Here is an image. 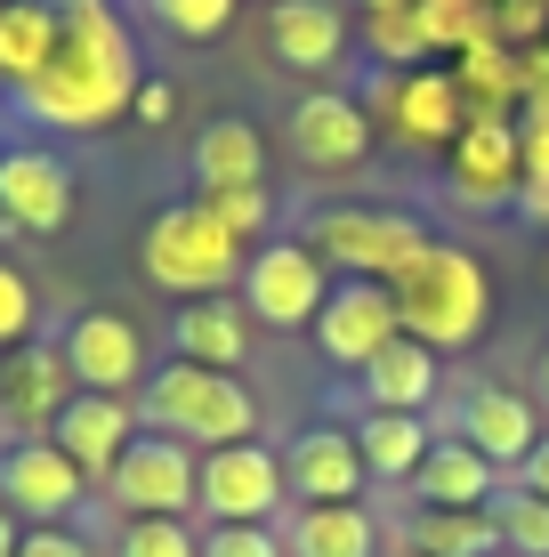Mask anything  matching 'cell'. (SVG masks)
Returning <instances> with one entry per match:
<instances>
[{
	"mask_svg": "<svg viewBox=\"0 0 549 557\" xmlns=\"http://www.w3.org/2000/svg\"><path fill=\"white\" fill-rule=\"evenodd\" d=\"M138 41L113 16V0H57V49L41 65V82L16 98L33 129H65V138H89V129L122 122L129 98H138Z\"/></svg>",
	"mask_w": 549,
	"mask_h": 557,
	"instance_id": "obj_1",
	"label": "cell"
},
{
	"mask_svg": "<svg viewBox=\"0 0 549 557\" xmlns=\"http://www.w3.org/2000/svg\"><path fill=\"white\" fill-rule=\"evenodd\" d=\"M129 405H138V429L178 436L186 453H226L259 436V396L242 388V372H202V363H178V356H162Z\"/></svg>",
	"mask_w": 549,
	"mask_h": 557,
	"instance_id": "obj_2",
	"label": "cell"
},
{
	"mask_svg": "<svg viewBox=\"0 0 549 557\" xmlns=\"http://www.w3.org/2000/svg\"><path fill=\"white\" fill-rule=\"evenodd\" d=\"M388 292H396V323H404V339H421V348H437V356L477 348L485 323H494V283H485L477 251L437 243V235H428V251L412 259Z\"/></svg>",
	"mask_w": 549,
	"mask_h": 557,
	"instance_id": "obj_3",
	"label": "cell"
},
{
	"mask_svg": "<svg viewBox=\"0 0 549 557\" xmlns=\"http://www.w3.org/2000/svg\"><path fill=\"white\" fill-rule=\"evenodd\" d=\"M251 243H235L202 202H162L138 235V275L170 299H219L226 283H242Z\"/></svg>",
	"mask_w": 549,
	"mask_h": 557,
	"instance_id": "obj_4",
	"label": "cell"
},
{
	"mask_svg": "<svg viewBox=\"0 0 549 557\" xmlns=\"http://www.w3.org/2000/svg\"><path fill=\"white\" fill-rule=\"evenodd\" d=\"M308 251L332 267V275L355 283H396L412 259L428 251V226L396 202H332L308 219Z\"/></svg>",
	"mask_w": 549,
	"mask_h": 557,
	"instance_id": "obj_5",
	"label": "cell"
},
{
	"mask_svg": "<svg viewBox=\"0 0 549 557\" xmlns=\"http://www.w3.org/2000/svg\"><path fill=\"white\" fill-rule=\"evenodd\" d=\"M332 299V267L308 251V235H267L242 259V315L267 332H308L315 307Z\"/></svg>",
	"mask_w": 549,
	"mask_h": 557,
	"instance_id": "obj_6",
	"label": "cell"
},
{
	"mask_svg": "<svg viewBox=\"0 0 549 557\" xmlns=\"http://www.w3.org/2000/svg\"><path fill=\"white\" fill-rule=\"evenodd\" d=\"M89 493L98 485L49 436H0V509H16V525H73Z\"/></svg>",
	"mask_w": 549,
	"mask_h": 557,
	"instance_id": "obj_7",
	"label": "cell"
},
{
	"mask_svg": "<svg viewBox=\"0 0 549 557\" xmlns=\"http://www.w3.org/2000/svg\"><path fill=\"white\" fill-rule=\"evenodd\" d=\"M195 476H202V453H186L178 436L138 429V436H129V453L113 460V476H105L98 493H105L122 517H186V509H195Z\"/></svg>",
	"mask_w": 549,
	"mask_h": 557,
	"instance_id": "obj_8",
	"label": "cell"
},
{
	"mask_svg": "<svg viewBox=\"0 0 549 557\" xmlns=\"http://www.w3.org/2000/svg\"><path fill=\"white\" fill-rule=\"evenodd\" d=\"M291 502L283 493V453L251 445H226V453H202V476H195V509L211 525H275V509Z\"/></svg>",
	"mask_w": 549,
	"mask_h": 557,
	"instance_id": "obj_9",
	"label": "cell"
},
{
	"mask_svg": "<svg viewBox=\"0 0 549 557\" xmlns=\"http://www.w3.org/2000/svg\"><path fill=\"white\" fill-rule=\"evenodd\" d=\"M73 202H82V186H73V162L57 146H41V138L0 146V219L16 235H65Z\"/></svg>",
	"mask_w": 549,
	"mask_h": 557,
	"instance_id": "obj_10",
	"label": "cell"
},
{
	"mask_svg": "<svg viewBox=\"0 0 549 557\" xmlns=\"http://www.w3.org/2000/svg\"><path fill=\"white\" fill-rule=\"evenodd\" d=\"M57 348L73 363V388H89V396H138L146 372H154L146 332L129 315H113V307H82V315L57 332Z\"/></svg>",
	"mask_w": 549,
	"mask_h": 557,
	"instance_id": "obj_11",
	"label": "cell"
},
{
	"mask_svg": "<svg viewBox=\"0 0 549 557\" xmlns=\"http://www.w3.org/2000/svg\"><path fill=\"white\" fill-rule=\"evenodd\" d=\"M315 348H324V363H339V372H364L372 356L388 348V339H404V323H396V292L388 283H355L339 275L332 299L315 307Z\"/></svg>",
	"mask_w": 549,
	"mask_h": 557,
	"instance_id": "obj_12",
	"label": "cell"
},
{
	"mask_svg": "<svg viewBox=\"0 0 549 557\" xmlns=\"http://www.w3.org/2000/svg\"><path fill=\"white\" fill-rule=\"evenodd\" d=\"M283 129H291L299 170H315V178H355V170L372 162V113L355 106L348 89H308Z\"/></svg>",
	"mask_w": 549,
	"mask_h": 557,
	"instance_id": "obj_13",
	"label": "cell"
},
{
	"mask_svg": "<svg viewBox=\"0 0 549 557\" xmlns=\"http://www.w3.org/2000/svg\"><path fill=\"white\" fill-rule=\"evenodd\" d=\"M73 396L82 388H73V363L57 339H25L0 356V436H49Z\"/></svg>",
	"mask_w": 549,
	"mask_h": 557,
	"instance_id": "obj_14",
	"label": "cell"
},
{
	"mask_svg": "<svg viewBox=\"0 0 549 557\" xmlns=\"http://www.w3.org/2000/svg\"><path fill=\"white\" fill-rule=\"evenodd\" d=\"M445 153H452L445 178H452V195H461V202H477V210L517 202V186H525V146H517V129H509L494 106L469 113L461 138H452Z\"/></svg>",
	"mask_w": 549,
	"mask_h": 557,
	"instance_id": "obj_15",
	"label": "cell"
},
{
	"mask_svg": "<svg viewBox=\"0 0 549 557\" xmlns=\"http://www.w3.org/2000/svg\"><path fill=\"white\" fill-rule=\"evenodd\" d=\"M283 493H291L299 509L364 502V453H355V429H299L291 453H283Z\"/></svg>",
	"mask_w": 549,
	"mask_h": 557,
	"instance_id": "obj_16",
	"label": "cell"
},
{
	"mask_svg": "<svg viewBox=\"0 0 549 557\" xmlns=\"http://www.w3.org/2000/svg\"><path fill=\"white\" fill-rule=\"evenodd\" d=\"M129 436H138V405L129 396H73L65 412H57V429H49V445L73 460V469L89 476V485H105L113 476V460L129 453Z\"/></svg>",
	"mask_w": 549,
	"mask_h": 557,
	"instance_id": "obj_17",
	"label": "cell"
},
{
	"mask_svg": "<svg viewBox=\"0 0 549 557\" xmlns=\"http://www.w3.org/2000/svg\"><path fill=\"white\" fill-rule=\"evenodd\" d=\"M461 122H469V98H461V82L437 65H404L388 82V129L404 146H452L461 138Z\"/></svg>",
	"mask_w": 549,
	"mask_h": 557,
	"instance_id": "obj_18",
	"label": "cell"
},
{
	"mask_svg": "<svg viewBox=\"0 0 549 557\" xmlns=\"http://www.w3.org/2000/svg\"><path fill=\"white\" fill-rule=\"evenodd\" d=\"M170 356L178 363H202V372H242L251 356V315L242 299H178L170 307Z\"/></svg>",
	"mask_w": 549,
	"mask_h": 557,
	"instance_id": "obj_19",
	"label": "cell"
},
{
	"mask_svg": "<svg viewBox=\"0 0 549 557\" xmlns=\"http://www.w3.org/2000/svg\"><path fill=\"white\" fill-rule=\"evenodd\" d=\"M267 57L283 73H332L348 57V16L339 0H275L267 9Z\"/></svg>",
	"mask_w": 549,
	"mask_h": 557,
	"instance_id": "obj_20",
	"label": "cell"
},
{
	"mask_svg": "<svg viewBox=\"0 0 549 557\" xmlns=\"http://www.w3.org/2000/svg\"><path fill=\"white\" fill-rule=\"evenodd\" d=\"M404 493H412V509H494L501 469L469 445V436H437V445H428V460L412 469Z\"/></svg>",
	"mask_w": 549,
	"mask_h": 557,
	"instance_id": "obj_21",
	"label": "cell"
},
{
	"mask_svg": "<svg viewBox=\"0 0 549 557\" xmlns=\"http://www.w3.org/2000/svg\"><path fill=\"white\" fill-rule=\"evenodd\" d=\"M452 436H469L501 476H517V460L541 445V405H534V396H517V388H477L461 405V429H452Z\"/></svg>",
	"mask_w": 549,
	"mask_h": 557,
	"instance_id": "obj_22",
	"label": "cell"
},
{
	"mask_svg": "<svg viewBox=\"0 0 549 557\" xmlns=\"http://www.w3.org/2000/svg\"><path fill=\"white\" fill-rule=\"evenodd\" d=\"M186 170H195V195H235V186H267V138H259V122H242V113H219V122L195 138Z\"/></svg>",
	"mask_w": 549,
	"mask_h": 557,
	"instance_id": "obj_23",
	"label": "cell"
},
{
	"mask_svg": "<svg viewBox=\"0 0 549 557\" xmlns=\"http://www.w3.org/2000/svg\"><path fill=\"white\" fill-rule=\"evenodd\" d=\"M437 380H445L437 348H421V339H388V348L355 372V388H364V412H428V405H437Z\"/></svg>",
	"mask_w": 549,
	"mask_h": 557,
	"instance_id": "obj_24",
	"label": "cell"
},
{
	"mask_svg": "<svg viewBox=\"0 0 549 557\" xmlns=\"http://www.w3.org/2000/svg\"><path fill=\"white\" fill-rule=\"evenodd\" d=\"M57 49V0H0V98H25Z\"/></svg>",
	"mask_w": 549,
	"mask_h": 557,
	"instance_id": "obj_25",
	"label": "cell"
},
{
	"mask_svg": "<svg viewBox=\"0 0 549 557\" xmlns=\"http://www.w3.org/2000/svg\"><path fill=\"white\" fill-rule=\"evenodd\" d=\"M428 420L421 412H364L355 420V453H364V476L372 485H412V469L428 460Z\"/></svg>",
	"mask_w": 549,
	"mask_h": 557,
	"instance_id": "obj_26",
	"label": "cell"
},
{
	"mask_svg": "<svg viewBox=\"0 0 549 557\" xmlns=\"http://www.w3.org/2000/svg\"><path fill=\"white\" fill-rule=\"evenodd\" d=\"M291 557H380V525H372L364 502H339V509H299L291 533H283Z\"/></svg>",
	"mask_w": 549,
	"mask_h": 557,
	"instance_id": "obj_27",
	"label": "cell"
},
{
	"mask_svg": "<svg viewBox=\"0 0 549 557\" xmlns=\"http://www.w3.org/2000/svg\"><path fill=\"white\" fill-rule=\"evenodd\" d=\"M404 549H421V557H494V517L485 509H412V533H404Z\"/></svg>",
	"mask_w": 549,
	"mask_h": 557,
	"instance_id": "obj_28",
	"label": "cell"
},
{
	"mask_svg": "<svg viewBox=\"0 0 549 557\" xmlns=\"http://www.w3.org/2000/svg\"><path fill=\"white\" fill-rule=\"evenodd\" d=\"M485 517H494V542L509 557H549V502H534L525 485H501Z\"/></svg>",
	"mask_w": 549,
	"mask_h": 557,
	"instance_id": "obj_29",
	"label": "cell"
},
{
	"mask_svg": "<svg viewBox=\"0 0 549 557\" xmlns=\"http://www.w3.org/2000/svg\"><path fill=\"white\" fill-rule=\"evenodd\" d=\"M146 16L170 33V41H186V49H211L226 25H235V9L242 0H138Z\"/></svg>",
	"mask_w": 549,
	"mask_h": 557,
	"instance_id": "obj_30",
	"label": "cell"
},
{
	"mask_svg": "<svg viewBox=\"0 0 549 557\" xmlns=\"http://www.w3.org/2000/svg\"><path fill=\"white\" fill-rule=\"evenodd\" d=\"M113 557H202V533L186 517H122Z\"/></svg>",
	"mask_w": 549,
	"mask_h": 557,
	"instance_id": "obj_31",
	"label": "cell"
},
{
	"mask_svg": "<svg viewBox=\"0 0 549 557\" xmlns=\"http://www.w3.org/2000/svg\"><path fill=\"white\" fill-rule=\"evenodd\" d=\"M33 332H41V292H33V275L16 259H0V356L25 348Z\"/></svg>",
	"mask_w": 549,
	"mask_h": 557,
	"instance_id": "obj_32",
	"label": "cell"
},
{
	"mask_svg": "<svg viewBox=\"0 0 549 557\" xmlns=\"http://www.w3.org/2000/svg\"><path fill=\"white\" fill-rule=\"evenodd\" d=\"M195 202L211 210V219H219L235 243H259V235L275 226V195H267V186H235V195H195Z\"/></svg>",
	"mask_w": 549,
	"mask_h": 557,
	"instance_id": "obj_33",
	"label": "cell"
},
{
	"mask_svg": "<svg viewBox=\"0 0 549 557\" xmlns=\"http://www.w3.org/2000/svg\"><path fill=\"white\" fill-rule=\"evenodd\" d=\"M202 557H291L275 525H202Z\"/></svg>",
	"mask_w": 549,
	"mask_h": 557,
	"instance_id": "obj_34",
	"label": "cell"
},
{
	"mask_svg": "<svg viewBox=\"0 0 549 557\" xmlns=\"http://www.w3.org/2000/svg\"><path fill=\"white\" fill-rule=\"evenodd\" d=\"M16 557H98V542H89V533H73V525H25Z\"/></svg>",
	"mask_w": 549,
	"mask_h": 557,
	"instance_id": "obj_35",
	"label": "cell"
},
{
	"mask_svg": "<svg viewBox=\"0 0 549 557\" xmlns=\"http://www.w3.org/2000/svg\"><path fill=\"white\" fill-rule=\"evenodd\" d=\"M428 49V33H421V16H380V57H396V65H404V57H421Z\"/></svg>",
	"mask_w": 549,
	"mask_h": 557,
	"instance_id": "obj_36",
	"label": "cell"
},
{
	"mask_svg": "<svg viewBox=\"0 0 549 557\" xmlns=\"http://www.w3.org/2000/svg\"><path fill=\"white\" fill-rule=\"evenodd\" d=\"M129 113H138L146 129H162L170 113H178V89H170V82H138V98H129Z\"/></svg>",
	"mask_w": 549,
	"mask_h": 557,
	"instance_id": "obj_37",
	"label": "cell"
},
{
	"mask_svg": "<svg viewBox=\"0 0 549 557\" xmlns=\"http://www.w3.org/2000/svg\"><path fill=\"white\" fill-rule=\"evenodd\" d=\"M501 25H509V41H541L549 0H501Z\"/></svg>",
	"mask_w": 549,
	"mask_h": 557,
	"instance_id": "obj_38",
	"label": "cell"
},
{
	"mask_svg": "<svg viewBox=\"0 0 549 557\" xmlns=\"http://www.w3.org/2000/svg\"><path fill=\"white\" fill-rule=\"evenodd\" d=\"M509 210H517L525 226H549V170H525V186H517V202H509Z\"/></svg>",
	"mask_w": 549,
	"mask_h": 557,
	"instance_id": "obj_39",
	"label": "cell"
},
{
	"mask_svg": "<svg viewBox=\"0 0 549 557\" xmlns=\"http://www.w3.org/2000/svg\"><path fill=\"white\" fill-rule=\"evenodd\" d=\"M509 485H525L534 502H549V429H541V445L517 460V476H509Z\"/></svg>",
	"mask_w": 549,
	"mask_h": 557,
	"instance_id": "obj_40",
	"label": "cell"
},
{
	"mask_svg": "<svg viewBox=\"0 0 549 557\" xmlns=\"http://www.w3.org/2000/svg\"><path fill=\"white\" fill-rule=\"evenodd\" d=\"M16 542H25V525H16V509H0V557H16Z\"/></svg>",
	"mask_w": 549,
	"mask_h": 557,
	"instance_id": "obj_41",
	"label": "cell"
},
{
	"mask_svg": "<svg viewBox=\"0 0 549 557\" xmlns=\"http://www.w3.org/2000/svg\"><path fill=\"white\" fill-rule=\"evenodd\" d=\"M355 9H364V16H404L412 0H355Z\"/></svg>",
	"mask_w": 549,
	"mask_h": 557,
	"instance_id": "obj_42",
	"label": "cell"
},
{
	"mask_svg": "<svg viewBox=\"0 0 549 557\" xmlns=\"http://www.w3.org/2000/svg\"><path fill=\"white\" fill-rule=\"evenodd\" d=\"M534 388H541V412H549V348H541V363H534Z\"/></svg>",
	"mask_w": 549,
	"mask_h": 557,
	"instance_id": "obj_43",
	"label": "cell"
},
{
	"mask_svg": "<svg viewBox=\"0 0 549 557\" xmlns=\"http://www.w3.org/2000/svg\"><path fill=\"white\" fill-rule=\"evenodd\" d=\"M380 557H421V549H380Z\"/></svg>",
	"mask_w": 549,
	"mask_h": 557,
	"instance_id": "obj_44",
	"label": "cell"
},
{
	"mask_svg": "<svg viewBox=\"0 0 549 557\" xmlns=\"http://www.w3.org/2000/svg\"><path fill=\"white\" fill-rule=\"evenodd\" d=\"M494 557H509V549H494Z\"/></svg>",
	"mask_w": 549,
	"mask_h": 557,
	"instance_id": "obj_45",
	"label": "cell"
}]
</instances>
